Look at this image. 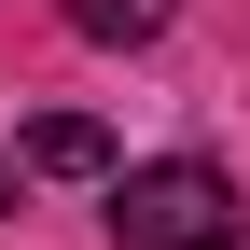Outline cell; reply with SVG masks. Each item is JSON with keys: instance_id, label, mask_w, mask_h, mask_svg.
I'll list each match as a JSON object with an SVG mask.
<instances>
[{"instance_id": "2", "label": "cell", "mask_w": 250, "mask_h": 250, "mask_svg": "<svg viewBox=\"0 0 250 250\" xmlns=\"http://www.w3.org/2000/svg\"><path fill=\"white\" fill-rule=\"evenodd\" d=\"M28 167H42V181H111V125L98 111H42V125H28Z\"/></svg>"}, {"instance_id": "1", "label": "cell", "mask_w": 250, "mask_h": 250, "mask_svg": "<svg viewBox=\"0 0 250 250\" xmlns=\"http://www.w3.org/2000/svg\"><path fill=\"white\" fill-rule=\"evenodd\" d=\"M111 250H236V181L167 153V167H125L111 181Z\"/></svg>"}, {"instance_id": "3", "label": "cell", "mask_w": 250, "mask_h": 250, "mask_svg": "<svg viewBox=\"0 0 250 250\" xmlns=\"http://www.w3.org/2000/svg\"><path fill=\"white\" fill-rule=\"evenodd\" d=\"M83 42H167V0H70Z\"/></svg>"}, {"instance_id": "4", "label": "cell", "mask_w": 250, "mask_h": 250, "mask_svg": "<svg viewBox=\"0 0 250 250\" xmlns=\"http://www.w3.org/2000/svg\"><path fill=\"white\" fill-rule=\"evenodd\" d=\"M0 195H14V181H0Z\"/></svg>"}]
</instances>
